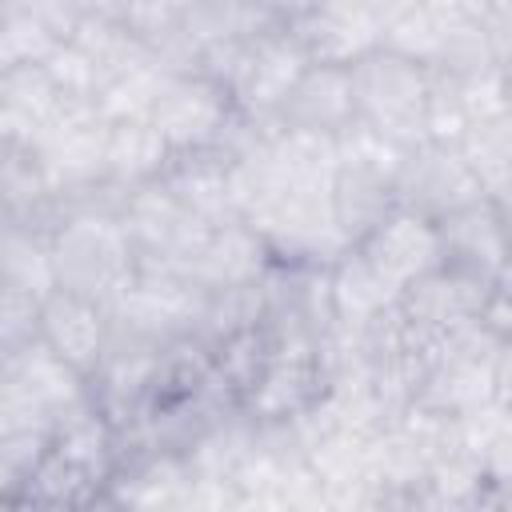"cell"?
Wrapping results in <instances>:
<instances>
[{
  "label": "cell",
  "instance_id": "cell-11",
  "mask_svg": "<svg viewBox=\"0 0 512 512\" xmlns=\"http://www.w3.org/2000/svg\"><path fill=\"white\" fill-rule=\"evenodd\" d=\"M492 288L496 284H484V280L444 264L432 276H424L420 284H412L396 300V312H400V324L408 328V336L420 348L436 352L444 340H452V336H460V332L480 324Z\"/></svg>",
  "mask_w": 512,
  "mask_h": 512
},
{
  "label": "cell",
  "instance_id": "cell-14",
  "mask_svg": "<svg viewBox=\"0 0 512 512\" xmlns=\"http://www.w3.org/2000/svg\"><path fill=\"white\" fill-rule=\"evenodd\" d=\"M272 124H280L284 132L316 136V140H340L344 132H352L360 124L352 68L308 64Z\"/></svg>",
  "mask_w": 512,
  "mask_h": 512
},
{
  "label": "cell",
  "instance_id": "cell-34",
  "mask_svg": "<svg viewBox=\"0 0 512 512\" xmlns=\"http://www.w3.org/2000/svg\"><path fill=\"white\" fill-rule=\"evenodd\" d=\"M84 512H128V508H124L120 500H112V496L104 492V496H96V500H92V504H88Z\"/></svg>",
  "mask_w": 512,
  "mask_h": 512
},
{
  "label": "cell",
  "instance_id": "cell-25",
  "mask_svg": "<svg viewBox=\"0 0 512 512\" xmlns=\"http://www.w3.org/2000/svg\"><path fill=\"white\" fill-rule=\"evenodd\" d=\"M56 428H8L0 432V500H20L36 468L52 452Z\"/></svg>",
  "mask_w": 512,
  "mask_h": 512
},
{
  "label": "cell",
  "instance_id": "cell-3",
  "mask_svg": "<svg viewBox=\"0 0 512 512\" xmlns=\"http://www.w3.org/2000/svg\"><path fill=\"white\" fill-rule=\"evenodd\" d=\"M284 12H288V4H284ZM308 64L312 60L304 56V48L296 44V36L280 20L276 28L260 32V36L208 48L196 68H204L216 80H224L248 120L272 124Z\"/></svg>",
  "mask_w": 512,
  "mask_h": 512
},
{
  "label": "cell",
  "instance_id": "cell-27",
  "mask_svg": "<svg viewBox=\"0 0 512 512\" xmlns=\"http://www.w3.org/2000/svg\"><path fill=\"white\" fill-rule=\"evenodd\" d=\"M40 308L44 300L0 284V356L20 352L40 340Z\"/></svg>",
  "mask_w": 512,
  "mask_h": 512
},
{
  "label": "cell",
  "instance_id": "cell-6",
  "mask_svg": "<svg viewBox=\"0 0 512 512\" xmlns=\"http://www.w3.org/2000/svg\"><path fill=\"white\" fill-rule=\"evenodd\" d=\"M500 340H492L480 324L444 340L432 356L428 368L420 376V388L412 396L408 412H420L428 420H444L456 424L480 408L492 404V388H496V356H500Z\"/></svg>",
  "mask_w": 512,
  "mask_h": 512
},
{
  "label": "cell",
  "instance_id": "cell-23",
  "mask_svg": "<svg viewBox=\"0 0 512 512\" xmlns=\"http://www.w3.org/2000/svg\"><path fill=\"white\" fill-rule=\"evenodd\" d=\"M104 160H108V184L120 192H136L144 184H156L176 156L152 120H116L108 124Z\"/></svg>",
  "mask_w": 512,
  "mask_h": 512
},
{
  "label": "cell",
  "instance_id": "cell-18",
  "mask_svg": "<svg viewBox=\"0 0 512 512\" xmlns=\"http://www.w3.org/2000/svg\"><path fill=\"white\" fill-rule=\"evenodd\" d=\"M156 364H160V348L156 344L112 336V348H108L104 364L96 368V376L88 380V388H92L96 408L108 416V424L116 432H128V428H136L144 420L148 400H152Z\"/></svg>",
  "mask_w": 512,
  "mask_h": 512
},
{
  "label": "cell",
  "instance_id": "cell-4",
  "mask_svg": "<svg viewBox=\"0 0 512 512\" xmlns=\"http://www.w3.org/2000/svg\"><path fill=\"white\" fill-rule=\"evenodd\" d=\"M404 148L388 144L372 128L356 124L336 140V176H332V216L348 248L368 240L396 208V176Z\"/></svg>",
  "mask_w": 512,
  "mask_h": 512
},
{
  "label": "cell",
  "instance_id": "cell-33",
  "mask_svg": "<svg viewBox=\"0 0 512 512\" xmlns=\"http://www.w3.org/2000/svg\"><path fill=\"white\" fill-rule=\"evenodd\" d=\"M484 512H512V484H508V488H496V492H488V500H484Z\"/></svg>",
  "mask_w": 512,
  "mask_h": 512
},
{
  "label": "cell",
  "instance_id": "cell-24",
  "mask_svg": "<svg viewBox=\"0 0 512 512\" xmlns=\"http://www.w3.org/2000/svg\"><path fill=\"white\" fill-rule=\"evenodd\" d=\"M0 284L20 288L36 300H48L60 288L48 232H36L24 224H4V232H0Z\"/></svg>",
  "mask_w": 512,
  "mask_h": 512
},
{
  "label": "cell",
  "instance_id": "cell-22",
  "mask_svg": "<svg viewBox=\"0 0 512 512\" xmlns=\"http://www.w3.org/2000/svg\"><path fill=\"white\" fill-rule=\"evenodd\" d=\"M328 300H332V324L340 336H356L396 308V292L368 268V260L356 248H348L328 268Z\"/></svg>",
  "mask_w": 512,
  "mask_h": 512
},
{
  "label": "cell",
  "instance_id": "cell-26",
  "mask_svg": "<svg viewBox=\"0 0 512 512\" xmlns=\"http://www.w3.org/2000/svg\"><path fill=\"white\" fill-rule=\"evenodd\" d=\"M456 148L468 156V164L480 172V180H484V188H488V180L500 176V172L512 164V116H508V112H496V116L476 120V124L460 136Z\"/></svg>",
  "mask_w": 512,
  "mask_h": 512
},
{
  "label": "cell",
  "instance_id": "cell-9",
  "mask_svg": "<svg viewBox=\"0 0 512 512\" xmlns=\"http://www.w3.org/2000/svg\"><path fill=\"white\" fill-rule=\"evenodd\" d=\"M388 4L332 0V4H288L284 24L312 64L356 68L364 56L384 48Z\"/></svg>",
  "mask_w": 512,
  "mask_h": 512
},
{
  "label": "cell",
  "instance_id": "cell-28",
  "mask_svg": "<svg viewBox=\"0 0 512 512\" xmlns=\"http://www.w3.org/2000/svg\"><path fill=\"white\" fill-rule=\"evenodd\" d=\"M480 328L500 340V344H512V280H500L488 296V308L480 316Z\"/></svg>",
  "mask_w": 512,
  "mask_h": 512
},
{
  "label": "cell",
  "instance_id": "cell-19",
  "mask_svg": "<svg viewBox=\"0 0 512 512\" xmlns=\"http://www.w3.org/2000/svg\"><path fill=\"white\" fill-rule=\"evenodd\" d=\"M440 244H444L448 268L468 272L484 284H500L512 268V224L496 212V204L488 196L480 204L440 220Z\"/></svg>",
  "mask_w": 512,
  "mask_h": 512
},
{
  "label": "cell",
  "instance_id": "cell-2",
  "mask_svg": "<svg viewBox=\"0 0 512 512\" xmlns=\"http://www.w3.org/2000/svg\"><path fill=\"white\" fill-rule=\"evenodd\" d=\"M332 392H336L332 336L324 340L308 332L272 328V352L256 384L244 392L240 412L260 432H296L332 400Z\"/></svg>",
  "mask_w": 512,
  "mask_h": 512
},
{
  "label": "cell",
  "instance_id": "cell-10",
  "mask_svg": "<svg viewBox=\"0 0 512 512\" xmlns=\"http://www.w3.org/2000/svg\"><path fill=\"white\" fill-rule=\"evenodd\" d=\"M488 196L480 172L468 164V156L456 144L424 140L404 152L400 176H396V200L400 208L440 224Z\"/></svg>",
  "mask_w": 512,
  "mask_h": 512
},
{
  "label": "cell",
  "instance_id": "cell-13",
  "mask_svg": "<svg viewBox=\"0 0 512 512\" xmlns=\"http://www.w3.org/2000/svg\"><path fill=\"white\" fill-rule=\"evenodd\" d=\"M356 252L368 260V268L396 292V300L420 284L424 276H432L436 268H444V244H440V224L396 208L368 240L356 244Z\"/></svg>",
  "mask_w": 512,
  "mask_h": 512
},
{
  "label": "cell",
  "instance_id": "cell-31",
  "mask_svg": "<svg viewBox=\"0 0 512 512\" xmlns=\"http://www.w3.org/2000/svg\"><path fill=\"white\" fill-rule=\"evenodd\" d=\"M488 200H492V204H496V212L512 224V164H508L500 176H492V180H488Z\"/></svg>",
  "mask_w": 512,
  "mask_h": 512
},
{
  "label": "cell",
  "instance_id": "cell-29",
  "mask_svg": "<svg viewBox=\"0 0 512 512\" xmlns=\"http://www.w3.org/2000/svg\"><path fill=\"white\" fill-rule=\"evenodd\" d=\"M480 24L496 52V64L512 60V4H480Z\"/></svg>",
  "mask_w": 512,
  "mask_h": 512
},
{
  "label": "cell",
  "instance_id": "cell-30",
  "mask_svg": "<svg viewBox=\"0 0 512 512\" xmlns=\"http://www.w3.org/2000/svg\"><path fill=\"white\" fill-rule=\"evenodd\" d=\"M492 404H496L504 416H512V344H504L500 356H496V388H492Z\"/></svg>",
  "mask_w": 512,
  "mask_h": 512
},
{
  "label": "cell",
  "instance_id": "cell-7",
  "mask_svg": "<svg viewBox=\"0 0 512 512\" xmlns=\"http://www.w3.org/2000/svg\"><path fill=\"white\" fill-rule=\"evenodd\" d=\"M148 120L156 124L172 156H192V152H216V148L224 152L236 128L244 124V112L224 80H216L204 68H188L168 76Z\"/></svg>",
  "mask_w": 512,
  "mask_h": 512
},
{
  "label": "cell",
  "instance_id": "cell-17",
  "mask_svg": "<svg viewBox=\"0 0 512 512\" xmlns=\"http://www.w3.org/2000/svg\"><path fill=\"white\" fill-rule=\"evenodd\" d=\"M272 268H276V260H272L264 236L248 220H232L204 236V244L188 260L184 276L196 288H204L208 296H216V292L264 284L272 276Z\"/></svg>",
  "mask_w": 512,
  "mask_h": 512
},
{
  "label": "cell",
  "instance_id": "cell-5",
  "mask_svg": "<svg viewBox=\"0 0 512 512\" xmlns=\"http://www.w3.org/2000/svg\"><path fill=\"white\" fill-rule=\"evenodd\" d=\"M360 124L384 136L396 148H416L428 140V100H432V68L376 48L352 68Z\"/></svg>",
  "mask_w": 512,
  "mask_h": 512
},
{
  "label": "cell",
  "instance_id": "cell-15",
  "mask_svg": "<svg viewBox=\"0 0 512 512\" xmlns=\"http://www.w3.org/2000/svg\"><path fill=\"white\" fill-rule=\"evenodd\" d=\"M40 340L84 380L96 376L112 348V312L100 300L56 288L40 308Z\"/></svg>",
  "mask_w": 512,
  "mask_h": 512
},
{
  "label": "cell",
  "instance_id": "cell-1",
  "mask_svg": "<svg viewBox=\"0 0 512 512\" xmlns=\"http://www.w3.org/2000/svg\"><path fill=\"white\" fill-rule=\"evenodd\" d=\"M128 192L100 184L84 196L60 200L64 216L52 228V264H56V284L64 292L112 304L140 272V252L124 228V208Z\"/></svg>",
  "mask_w": 512,
  "mask_h": 512
},
{
  "label": "cell",
  "instance_id": "cell-32",
  "mask_svg": "<svg viewBox=\"0 0 512 512\" xmlns=\"http://www.w3.org/2000/svg\"><path fill=\"white\" fill-rule=\"evenodd\" d=\"M0 512H84V508H68V504H52V500L20 496V500H0Z\"/></svg>",
  "mask_w": 512,
  "mask_h": 512
},
{
  "label": "cell",
  "instance_id": "cell-8",
  "mask_svg": "<svg viewBox=\"0 0 512 512\" xmlns=\"http://www.w3.org/2000/svg\"><path fill=\"white\" fill-rule=\"evenodd\" d=\"M204 304H208V292L196 288L188 276L140 268L136 280L108 304L112 336L164 348L180 336H196Z\"/></svg>",
  "mask_w": 512,
  "mask_h": 512
},
{
  "label": "cell",
  "instance_id": "cell-12",
  "mask_svg": "<svg viewBox=\"0 0 512 512\" xmlns=\"http://www.w3.org/2000/svg\"><path fill=\"white\" fill-rule=\"evenodd\" d=\"M120 216H124V228L140 252V268H156V272H180L184 276L188 260L196 256V248L212 232L160 180L128 192Z\"/></svg>",
  "mask_w": 512,
  "mask_h": 512
},
{
  "label": "cell",
  "instance_id": "cell-21",
  "mask_svg": "<svg viewBox=\"0 0 512 512\" xmlns=\"http://www.w3.org/2000/svg\"><path fill=\"white\" fill-rule=\"evenodd\" d=\"M472 4L460 0H436V4H388L384 16V48L396 56H408L424 68H440L448 44L464 28Z\"/></svg>",
  "mask_w": 512,
  "mask_h": 512
},
{
  "label": "cell",
  "instance_id": "cell-20",
  "mask_svg": "<svg viewBox=\"0 0 512 512\" xmlns=\"http://www.w3.org/2000/svg\"><path fill=\"white\" fill-rule=\"evenodd\" d=\"M160 184L208 228L232 224L240 220V204H236V176H232V156L228 152H192V156H176L168 164V172L160 176Z\"/></svg>",
  "mask_w": 512,
  "mask_h": 512
},
{
  "label": "cell",
  "instance_id": "cell-16",
  "mask_svg": "<svg viewBox=\"0 0 512 512\" xmlns=\"http://www.w3.org/2000/svg\"><path fill=\"white\" fill-rule=\"evenodd\" d=\"M196 488V468L180 452L160 448H128L120 452V468L108 484V496L128 512H188Z\"/></svg>",
  "mask_w": 512,
  "mask_h": 512
}]
</instances>
